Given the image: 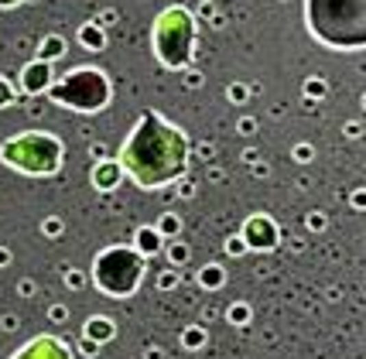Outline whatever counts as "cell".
I'll list each match as a JSON object with an SVG mask.
<instances>
[{
    "mask_svg": "<svg viewBox=\"0 0 366 359\" xmlns=\"http://www.w3.org/2000/svg\"><path fill=\"white\" fill-rule=\"evenodd\" d=\"M182 164H185V137L154 113H147L123 147V168L134 175L137 185L154 188L175 178Z\"/></svg>",
    "mask_w": 366,
    "mask_h": 359,
    "instance_id": "obj_1",
    "label": "cell"
},
{
    "mask_svg": "<svg viewBox=\"0 0 366 359\" xmlns=\"http://www.w3.org/2000/svg\"><path fill=\"white\" fill-rule=\"evenodd\" d=\"M308 31L332 48H366V0H308Z\"/></svg>",
    "mask_w": 366,
    "mask_h": 359,
    "instance_id": "obj_2",
    "label": "cell"
},
{
    "mask_svg": "<svg viewBox=\"0 0 366 359\" xmlns=\"http://www.w3.org/2000/svg\"><path fill=\"white\" fill-rule=\"evenodd\" d=\"M154 45L161 51V62L168 65H182L188 58V48H192V17L182 10V7H171L158 17V34H154Z\"/></svg>",
    "mask_w": 366,
    "mask_h": 359,
    "instance_id": "obj_3",
    "label": "cell"
},
{
    "mask_svg": "<svg viewBox=\"0 0 366 359\" xmlns=\"http://www.w3.org/2000/svg\"><path fill=\"white\" fill-rule=\"evenodd\" d=\"M58 154H62V151H58V144H55L48 134H21L14 144L3 147V158H7L14 168H21V171H38V175L55 171Z\"/></svg>",
    "mask_w": 366,
    "mask_h": 359,
    "instance_id": "obj_4",
    "label": "cell"
},
{
    "mask_svg": "<svg viewBox=\"0 0 366 359\" xmlns=\"http://www.w3.org/2000/svg\"><path fill=\"white\" fill-rule=\"evenodd\" d=\"M14 359H72V356H69V349H65L58 339H48V336H45V339L27 343Z\"/></svg>",
    "mask_w": 366,
    "mask_h": 359,
    "instance_id": "obj_5",
    "label": "cell"
},
{
    "mask_svg": "<svg viewBox=\"0 0 366 359\" xmlns=\"http://www.w3.org/2000/svg\"><path fill=\"white\" fill-rule=\"evenodd\" d=\"M0 3H3V7H7V3H17V0H0Z\"/></svg>",
    "mask_w": 366,
    "mask_h": 359,
    "instance_id": "obj_6",
    "label": "cell"
}]
</instances>
